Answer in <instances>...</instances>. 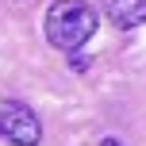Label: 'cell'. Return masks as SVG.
I'll return each instance as SVG.
<instances>
[{"instance_id": "obj_1", "label": "cell", "mask_w": 146, "mask_h": 146, "mask_svg": "<svg viewBox=\"0 0 146 146\" xmlns=\"http://www.w3.org/2000/svg\"><path fill=\"white\" fill-rule=\"evenodd\" d=\"M96 8H88L85 0H54L46 12V38L58 50L73 54L96 35Z\"/></svg>"}, {"instance_id": "obj_2", "label": "cell", "mask_w": 146, "mask_h": 146, "mask_svg": "<svg viewBox=\"0 0 146 146\" xmlns=\"http://www.w3.org/2000/svg\"><path fill=\"white\" fill-rule=\"evenodd\" d=\"M0 135H4L12 146H38L42 139V123L38 115L19 100H4L0 104Z\"/></svg>"}, {"instance_id": "obj_3", "label": "cell", "mask_w": 146, "mask_h": 146, "mask_svg": "<svg viewBox=\"0 0 146 146\" xmlns=\"http://www.w3.org/2000/svg\"><path fill=\"white\" fill-rule=\"evenodd\" d=\"M104 8H108V19L115 27H123V31L146 23V0H108Z\"/></svg>"}, {"instance_id": "obj_4", "label": "cell", "mask_w": 146, "mask_h": 146, "mask_svg": "<svg viewBox=\"0 0 146 146\" xmlns=\"http://www.w3.org/2000/svg\"><path fill=\"white\" fill-rule=\"evenodd\" d=\"M104 146H119V142H115V139H104Z\"/></svg>"}]
</instances>
